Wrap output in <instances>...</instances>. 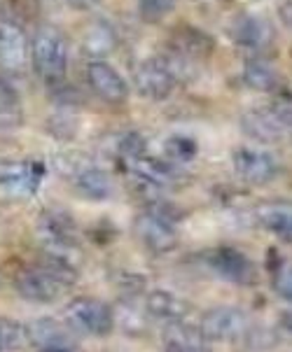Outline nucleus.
<instances>
[{
	"label": "nucleus",
	"instance_id": "nucleus-19",
	"mask_svg": "<svg viewBox=\"0 0 292 352\" xmlns=\"http://www.w3.org/2000/svg\"><path fill=\"white\" fill-rule=\"evenodd\" d=\"M255 217L262 229L271 231L273 236L283 238V241L292 236V212L285 203H267V206L258 208Z\"/></svg>",
	"mask_w": 292,
	"mask_h": 352
},
{
	"label": "nucleus",
	"instance_id": "nucleus-12",
	"mask_svg": "<svg viewBox=\"0 0 292 352\" xmlns=\"http://www.w3.org/2000/svg\"><path fill=\"white\" fill-rule=\"evenodd\" d=\"M89 87L110 105H122L129 98V85L108 61H92L87 65Z\"/></svg>",
	"mask_w": 292,
	"mask_h": 352
},
{
	"label": "nucleus",
	"instance_id": "nucleus-7",
	"mask_svg": "<svg viewBox=\"0 0 292 352\" xmlns=\"http://www.w3.org/2000/svg\"><path fill=\"white\" fill-rule=\"evenodd\" d=\"M136 238L145 245L150 252L154 254H166V252H174L178 248V231L176 224L171 219L162 217V214L145 210L136 217L134 224Z\"/></svg>",
	"mask_w": 292,
	"mask_h": 352
},
{
	"label": "nucleus",
	"instance_id": "nucleus-25",
	"mask_svg": "<svg viewBox=\"0 0 292 352\" xmlns=\"http://www.w3.org/2000/svg\"><path fill=\"white\" fill-rule=\"evenodd\" d=\"M178 327V331L174 338H169L164 352H211L206 348V341L199 336V331L189 329L187 324H174Z\"/></svg>",
	"mask_w": 292,
	"mask_h": 352
},
{
	"label": "nucleus",
	"instance_id": "nucleus-22",
	"mask_svg": "<svg viewBox=\"0 0 292 352\" xmlns=\"http://www.w3.org/2000/svg\"><path fill=\"white\" fill-rule=\"evenodd\" d=\"M80 129V117H77L73 105H59V110H54L47 119V131L54 135L56 140L68 142L77 135Z\"/></svg>",
	"mask_w": 292,
	"mask_h": 352
},
{
	"label": "nucleus",
	"instance_id": "nucleus-31",
	"mask_svg": "<svg viewBox=\"0 0 292 352\" xmlns=\"http://www.w3.org/2000/svg\"><path fill=\"white\" fill-rule=\"evenodd\" d=\"M40 352H77V345L70 348V345H59V348H40Z\"/></svg>",
	"mask_w": 292,
	"mask_h": 352
},
{
	"label": "nucleus",
	"instance_id": "nucleus-24",
	"mask_svg": "<svg viewBox=\"0 0 292 352\" xmlns=\"http://www.w3.org/2000/svg\"><path fill=\"white\" fill-rule=\"evenodd\" d=\"M28 343L26 324L12 318H0V352L21 350Z\"/></svg>",
	"mask_w": 292,
	"mask_h": 352
},
{
	"label": "nucleus",
	"instance_id": "nucleus-28",
	"mask_svg": "<svg viewBox=\"0 0 292 352\" xmlns=\"http://www.w3.org/2000/svg\"><path fill=\"white\" fill-rule=\"evenodd\" d=\"M292 273H290V264L285 259H276V266L271 268V283L273 289L281 294V299H290L292 296Z\"/></svg>",
	"mask_w": 292,
	"mask_h": 352
},
{
	"label": "nucleus",
	"instance_id": "nucleus-3",
	"mask_svg": "<svg viewBox=\"0 0 292 352\" xmlns=\"http://www.w3.org/2000/svg\"><path fill=\"white\" fill-rule=\"evenodd\" d=\"M65 322L70 329L89 333V336H108L115 329V310L108 303L94 299V296H80L65 306Z\"/></svg>",
	"mask_w": 292,
	"mask_h": 352
},
{
	"label": "nucleus",
	"instance_id": "nucleus-4",
	"mask_svg": "<svg viewBox=\"0 0 292 352\" xmlns=\"http://www.w3.org/2000/svg\"><path fill=\"white\" fill-rule=\"evenodd\" d=\"M45 173L43 161L0 159V192L12 199H31L38 194Z\"/></svg>",
	"mask_w": 292,
	"mask_h": 352
},
{
	"label": "nucleus",
	"instance_id": "nucleus-9",
	"mask_svg": "<svg viewBox=\"0 0 292 352\" xmlns=\"http://www.w3.org/2000/svg\"><path fill=\"white\" fill-rule=\"evenodd\" d=\"M208 264L213 266V271L220 273L225 280L241 287H250L258 283V266L253 264L248 254H243L236 248H218L213 250L208 256Z\"/></svg>",
	"mask_w": 292,
	"mask_h": 352
},
{
	"label": "nucleus",
	"instance_id": "nucleus-30",
	"mask_svg": "<svg viewBox=\"0 0 292 352\" xmlns=\"http://www.w3.org/2000/svg\"><path fill=\"white\" fill-rule=\"evenodd\" d=\"M68 5H73L75 10H92L94 5H98V0H68Z\"/></svg>",
	"mask_w": 292,
	"mask_h": 352
},
{
	"label": "nucleus",
	"instance_id": "nucleus-10",
	"mask_svg": "<svg viewBox=\"0 0 292 352\" xmlns=\"http://www.w3.org/2000/svg\"><path fill=\"white\" fill-rule=\"evenodd\" d=\"M136 89H138L140 96L150 100H164L174 94L176 89V77L171 75V70L166 68L162 58H147L143 61L134 73Z\"/></svg>",
	"mask_w": 292,
	"mask_h": 352
},
{
	"label": "nucleus",
	"instance_id": "nucleus-11",
	"mask_svg": "<svg viewBox=\"0 0 292 352\" xmlns=\"http://www.w3.org/2000/svg\"><path fill=\"white\" fill-rule=\"evenodd\" d=\"M234 170L250 184L271 182L278 175V159L271 152L253 150V147H241L231 154Z\"/></svg>",
	"mask_w": 292,
	"mask_h": 352
},
{
	"label": "nucleus",
	"instance_id": "nucleus-5",
	"mask_svg": "<svg viewBox=\"0 0 292 352\" xmlns=\"http://www.w3.org/2000/svg\"><path fill=\"white\" fill-rule=\"evenodd\" d=\"M248 315L234 306H216L199 320V336L206 343H231L248 336Z\"/></svg>",
	"mask_w": 292,
	"mask_h": 352
},
{
	"label": "nucleus",
	"instance_id": "nucleus-16",
	"mask_svg": "<svg viewBox=\"0 0 292 352\" xmlns=\"http://www.w3.org/2000/svg\"><path fill=\"white\" fill-rule=\"evenodd\" d=\"M28 341L35 343L38 348H59V345H70L75 348L73 333L65 322H59L54 318H43L26 324Z\"/></svg>",
	"mask_w": 292,
	"mask_h": 352
},
{
	"label": "nucleus",
	"instance_id": "nucleus-17",
	"mask_svg": "<svg viewBox=\"0 0 292 352\" xmlns=\"http://www.w3.org/2000/svg\"><path fill=\"white\" fill-rule=\"evenodd\" d=\"M117 50V33L108 21H92L82 35V52L92 61H105V56Z\"/></svg>",
	"mask_w": 292,
	"mask_h": 352
},
{
	"label": "nucleus",
	"instance_id": "nucleus-32",
	"mask_svg": "<svg viewBox=\"0 0 292 352\" xmlns=\"http://www.w3.org/2000/svg\"><path fill=\"white\" fill-rule=\"evenodd\" d=\"M40 3H43V5H59L61 0H40Z\"/></svg>",
	"mask_w": 292,
	"mask_h": 352
},
{
	"label": "nucleus",
	"instance_id": "nucleus-21",
	"mask_svg": "<svg viewBox=\"0 0 292 352\" xmlns=\"http://www.w3.org/2000/svg\"><path fill=\"white\" fill-rule=\"evenodd\" d=\"M243 82L255 89V91L271 94L281 87V77H278L276 68L271 63H267L264 58H250L243 65Z\"/></svg>",
	"mask_w": 292,
	"mask_h": 352
},
{
	"label": "nucleus",
	"instance_id": "nucleus-23",
	"mask_svg": "<svg viewBox=\"0 0 292 352\" xmlns=\"http://www.w3.org/2000/svg\"><path fill=\"white\" fill-rule=\"evenodd\" d=\"M176 50L189 58L206 56L213 50V40L204 31H196V28H182V33L176 38Z\"/></svg>",
	"mask_w": 292,
	"mask_h": 352
},
{
	"label": "nucleus",
	"instance_id": "nucleus-13",
	"mask_svg": "<svg viewBox=\"0 0 292 352\" xmlns=\"http://www.w3.org/2000/svg\"><path fill=\"white\" fill-rule=\"evenodd\" d=\"M28 63L26 33L14 21H0V68L5 73H21Z\"/></svg>",
	"mask_w": 292,
	"mask_h": 352
},
{
	"label": "nucleus",
	"instance_id": "nucleus-26",
	"mask_svg": "<svg viewBox=\"0 0 292 352\" xmlns=\"http://www.w3.org/2000/svg\"><path fill=\"white\" fill-rule=\"evenodd\" d=\"M164 150L166 154L171 157V164H189L196 152H199V147H196V142L192 138H187V135H171L169 140L164 142Z\"/></svg>",
	"mask_w": 292,
	"mask_h": 352
},
{
	"label": "nucleus",
	"instance_id": "nucleus-29",
	"mask_svg": "<svg viewBox=\"0 0 292 352\" xmlns=\"http://www.w3.org/2000/svg\"><path fill=\"white\" fill-rule=\"evenodd\" d=\"M117 283H119L122 294H129V296H136L145 289V278L138 276V273H122Z\"/></svg>",
	"mask_w": 292,
	"mask_h": 352
},
{
	"label": "nucleus",
	"instance_id": "nucleus-27",
	"mask_svg": "<svg viewBox=\"0 0 292 352\" xmlns=\"http://www.w3.org/2000/svg\"><path fill=\"white\" fill-rule=\"evenodd\" d=\"M178 0H138V16L145 23H159L176 10Z\"/></svg>",
	"mask_w": 292,
	"mask_h": 352
},
{
	"label": "nucleus",
	"instance_id": "nucleus-6",
	"mask_svg": "<svg viewBox=\"0 0 292 352\" xmlns=\"http://www.w3.org/2000/svg\"><path fill=\"white\" fill-rule=\"evenodd\" d=\"M38 231L40 238L45 241L47 252L68 256L70 250L77 248L80 243V231L68 212L63 210H45L38 217Z\"/></svg>",
	"mask_w": 292,
	"mask_h": 352
},
{
	"label": "nucleus",
	"instance_id": "nucleus-15",
	"mask_svg": "<svg viewBox=\"0 0 292 352\" xmlns=\"http://www.w3.org/2000/svg\"><path fill=\"white\" fill-rule=\"evenodd\" d=\"M145 310L154 320L169 322V324H185L192 313L189 303L182 296L166 289H154L145 296Z\"/></svg>",
	"mask_w": 292,
	"mask_h": 352
},
{
	"label": "nucleus",
	"instance_id": "nucleus-2",
	"mask_svg": "<svg viewBox=\"0 0 292 352\" xmlns=\"http://www.w3.org/2000/svg\"><path fill=\"white\" fill-rule=\"evenodd\" d=\"M241 129L262 145H276L290 131V100L281 98L269 107H250L241 115Z\"/></svg>",
	"mask_w": 292,
	"mask_h": 352
},
{
	"label": "nucleus",
	"instance_id": "nucleus-1",
	"mask_svg": "<svg viewBox=\"0 0 292 352\" xmlns=\"http://www.w3.org/2000/svg\"><path fill=\"white\" fill-rule=\"evenodd\" d=\"M33 68L47 85H61L68 70V43L54 26H40L31 45Z\"/></svg>",
	"mask_w": 292,
	"mask_h": 352
},
{
	"label": "nucleus",
	"instance_id": "nucleus-20",
	"mask_svg": "<svg viewBox=\"0 0 292 352\" xmlns=\"http://www.w3.org/2000/svg\"><path fill=\"white\" fill-rule=\"evenodd\" d=\"M23 124V105L12 82L0 77V131H14Z\"/></svg>",
	"mask_w": 292,
	"mask_h": 352
},
{
	"label": "nucleus",
	"instance_id": "nucleus-8",
	"mask_svg": "<svg viewBox=\"0 0 292 352\" xmlns=\"http://www.w3.org/2000/svg\"><path fill=\"white\" fill-rule=\"evenodd\" d=\"M14 285H17V292H19L23 299L31 301V303H40V306L54 303L65 292V287H61V285H59L40 264L23 266L21 271L17 273Z\"/></svg>",
	"mask_w": 292,
	"mask_h": 352
},
{
	"label": "nucleus",
	"instance_id": "nucleus-14",
	"mask_svg": "<svg viewBox=\"0 0 292 352\" xmlns=\"http://www.w3.org/2000/svg\"><path fill=\"white\" fill-rule=\"evenodd\" d=\"M229 35L236 45L246 47V50H264L271 43V23L262 19L260 14H238L229 26Z\"/></svg>",
	"mask_w": 292,
	"mask_h": 352
},
{
	"label": "nucleus",
	"instance_id": "nucleus-18",
	"mask_svg": "<svg viewBox=\"0 0 292 352\" xmlns=\"http://www.w3.org/2000/svg\"><path fill=\"white\" fill-rule=\"evenodd\" d=\"M75 189L89 201H105L112 194V182L105 170L80 166L75 173Z\"/></svg>",
	"mask_w": 292,
	"mask_h": 352
}]
</instances>
